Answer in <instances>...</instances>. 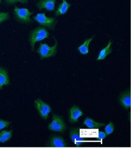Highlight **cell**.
Listing matches in <instances>:
<instances>
[{"label":"cell","instance_id":"14","mask_svg":"<svg viewBox=\"0 0 131 148\" xmlns=\"http://www.w3.org/2000/svg\"><path fill=\"white\" fill-rule=\"evenodd\" d=\"M112 43L113 42L111 40H109L107 45L100 51L98 56L96 59L97 61L105 60L108 55L112 53L113 50L111 48V46Z\"/></svg>","mask_w":131,"mask_h":148},{"label":"cell","instance_id":"9","mask_svg":"<svg viewBox=\"0 0 131 148\" xmlns=\"http://www.w3.org/2000/svg\"><path fill=\"white\" fill-rule=\"evenodd\" d=\"M56 0H40L36 4L39 10L45 9L49 11H53L55 10Z\"/></svg>","mask_w":131,"mask_h":148},{"label":"cell","instance_id":"21","mask_svg":"<svg viewBox=\"0 0 131 148\" xmlns=\"http://www.w3.org/2000/svg\"><path fill=\"white\" fill-rule=\"evenodd\" d=\"M11 124V122L10 121L0 119V131L8 127Z\"/></svg>","mask_w":131,"mask_h":148},{"label":"cell","instance_id":"6","mask_svg":"<svg viewBox=\"0 0 131 148\" xmlns=\"http://www.w3.org/2000/svg\"><path fill=\"white\" fill-rule=\"evenodd\" d=\"M34 106L40 116L44 120H47L51 111V108L50 105L41 98H38L34 101Z\"/></svg>","mask_w":131,"mask_h":148},{"label":"cell","instance_id":"23","mask_svg":"<svg viewBox=\"0 0 131 148\" xmlns=\"http://www.w3.org/2000/svg\"><path fill=\"white\" fill-rule=\"evenodd\" d=\"M2 0H0V4H1V2Z\"/></svg>","mask_w":131,"mask_h":148},{"label":"cell","instance_id":"8","mask_svg":"<svg viewBox=\"0 0 131 148\" xmlns=\"http://www.w3.org/2000/svg\"><path fill=\"white\" fill-rule=\"evenodd\" d=\"M83 115V111L76 105H73L69 110V120L71 123H74L78 122V119Z\"/></svg>","mask_w":131,"mask_h":148},{"label":"cell","instance_id":"5","mask_svg":"<svg viewBox=\"0 0 131 148\" xmlns=\"http://www.w3.org/2000/svg\"><path fill=\"white\" fill-rule=\"evenodd\" d=\"M48 129L51 131L63 133L66 129V125L63 118L57 114L53 115L52 122L49 124Z\"/></svg>","mask_w":131,"mask_h":148},{"label":"cell","instance_id":"16","mask_svg":"<svg viewBox=\"0 0 131 148\" xmlns=\"http://www.w3.org/2000/svg\"><path fill=\"white\" fill-rule=\"evenodd\" d=\"M94 37V36H93L91 38L86 39L83 43L78 47V51L80 52V54L86 55L89 53V45L93 40Z\"/></svg>","mask_w":131,"mask_h":148},{"label":"cell","instance_id":"18","mask_svg":"<svg viewBox=\"0 0 131 148\" xmlns=\"http://www.w3.org/2000/svg\"><path fill=\"white\" fill-rule=\"evenodd\" d=\"M115 129V126L113 123L110 121L105 128V130L107 135H109L113 132Z\"/></svg>","mask_w":131,"mask_h":148},{"label":"cell","instance_id":"10","mask_svg":"<svg viewBox=\"0 0 131 148\" xmlns=\"http://www.w3.org/2000/svg\"><path fill=\"white\" fill-rule=\"evenodd\" d=\"M119 103L125 109H128L131 107V90L128 89L122 92L119 96Z\"/></svg>","mask_w":131,"mask_h":148},{"label":"cell","instance_id":"11","mask_svg":"<svg viewBox=\"0 0 131 148\" xmlns=\"http://www.w3.org/2000/svg\"><path fill=\"white\" fill-rule=\"evenodd\" d=\"M49 146L54 147H67L65 140L61 136H52L49 140Z\"/></svg>","mask_w":131,"mask_h":148},{"label":"cell","instance_id":"7","mask_svg":"<svg viewBox=\"0 0 131 148\" xmlns=\"http://www.w3.org/2000/svg\"><path fill=\"white\" fill-rule=\"evenodd\" d=\"M70 138L77 147H81L85 141L86 140L85 138L80 136V129L79 128H71L69 132Z\"/></svg>","mask_w":131,"mask_h":148},{"label":"cell","instance_id":"20","mask_svg":"<svg viewBox=\"0 0 131 148\" xmlns=\"http://www.w3.org/2000/svg\"><path fill=\"white\" fill-rule=\"evenodd\" d=\"M29 0H4L5 3L8 5H11L19 2L23 4H27Z\"/></svg>","mask_w":131,"mask_h":148},{"label":"cell","instance_id":"22","mask_svg":"<svg viewBox=\"0 0 131 148\" xmlns=\"http://www.w3.org/2000/svg\"><path fill=\"white\" fill-rule=\"evenodd\" d=\"M107 135L103 131H99L98 133V137H97L98 140H101L104 139L106 137Z\"/></svg>","mask_w":131,"mask_h":148},{"label":"cell","instance_id":"1","mask_svg":"<svg viewBox=\"0 0 131 148\" xmlns=\"http://www.w3.org/2000/svg\"><path fill=\"white\" fill-rule=\"evenodd\" d=\"M49 32L43 27H37L31 31L29 34V41L32 51H34L37 42L49 38Z\"/></svg>","mask_w":131,"mask_h":148},{"label":"cell","instance_id":"2","mask_svg":"<svg viewBox=\"0 0 131 148\" xmlns=\"http://www.w3.org/2000/svg\"><path fill=\"white\" fill-rule=\"evenodd\" d=\"M16 20L22 24H29L33 23L31 16L33 12L26 8H20L15 6L13 10Z\"/></svg>","mask_w":131,"mask_h":148},{"label":"cell","instance_id":"13","mask_svg":"<svg viewBox=\"0 0 131 148\" xmlns=\"http://www.w3.org/2000/svg\"><path fill=\"white\" fill-rule=\"evenodd\" d=\"M83 125L87 126L90 129H98L100 127L105 125L104 123H100L95 121L92 119L87 117L83 121Z\"/></svg>","mask_w":131,"mask_h":148},{"label":"cell","instance_id":"19","mask_svg":"<svg viewBox=\"0 0 131 148\" xmlns=\"http://www.w3.org/2000/svg\"><path fill=\"white\" fill-rule=\"evenodd\" d=\"M10 14L8 12H0V24L10 19Z\"/></svg>","mask_w":131,"mask_h":148},{"label":"cell","instance_id":"12","mask_svg":"<svg viewBox=\"0 0 131 148\" xmlns=\"http://www.w3.org/2000/svg\"><path fill=\"white\" fill-rule=\"evenodd\" d=\"M11 83L7 70L4 67L0 66V90L4 86L10 85Z\"/></svg>","mask_w":131,"mask_h":148},{"label":"cell","instance_id":"15","mask_svg":"<svg viewBox=\"0 0 131 148\" xmlns=\"http://www.w3.org/2000/svg\"><path fill=\"white\" fill-rule=\"evenodd\" d=\"M62 2L59 5L55 12V14L56 16H61L66 13L71 7V4L68 3L66 0H62Z\"/></svg>","mask_w":131,"mask_h":148},{"label":"cell","instance_id":"17","mask_svg":"<svg viewBox=\"0 0 131 148\" xmlns=\"http://www.w3.org/2000/svg\"><path fill=\"white\" fill-rule=\"evenodd\" d=\"M13 133L12 130L1 132H0V143H5L10 141L12 137Z\"/></svg>","mask_w":131,"mask_h":148},{"label":"cell","instance_id":"3","mask_svg":"<svg viewBox=\"0 0 131 148\" xmlns=\"http://www.w3.org/2000/svg\"><path fill=\"white\" fill-rule=\"evenodd\" d=\"M55 40V44L54 46L50 47L48 44L44 43H41L37 49V52L39 55L41 60L48 58L54 56L57 53L58 42L57 40L54 38Z\"/></svg>","mask_w":131,"mask_h":148},{"label":"cell","instance_id":"4","mask_svg":"<svg viewBox=\"0 0 131 148\" xmlns=\"http://www.w3.org/2000/svg\"><path fill=\"white\" fill-rule=\"evenodd\" d=\"M33 18L39 25L50 30H54L58 23V21L56 18L48 17L45 12L38 14Z\"/></svg>","mask_w":131,"mask_h":148}]
</instances>
